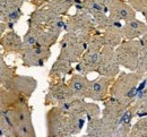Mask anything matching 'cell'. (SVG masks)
I'll use <instances>...</instances> for the list:
<instances>
[{"label":"cell","mask_w":147,"mask_h":137,"mask_svg":"<svg viewBox=\"0 0 147 137\" xmlns=\"http://www.w3.org/2000/svg\"><path fill=\"white\" fill-rule=\"evenodd\" d=\"M139 76L136 74H125L118 79V82L113 85L112 95L113 98L119 100L125 105L130 103L134 99L137 97L138 83Z\"/></svg>","instance_id":"1"},{"label":"cell","mask_w":147,"mask_h":137,"mask_svg":"<svg viewBox=\"0 0 147 137\" xmlns=\"http://www.w3.org/2000/svg\"><path fill=\"white\" fill-rule=\"evenodd\" d=\"M140 41H130L122 43L117 50V58L119 63L123 65L131 70L138 68L140 53H142V45Z\"/></svg>","instance_id":"2"},{"label":"cell","mask_w":147,"mask_h":137,"mask_svg":"<svg viewBox=\"0 0 147 137\" xmlns=\"http://www.w3.org/2000/svg\"><path fill=\"white\" fill-rule=\"evenodd\" d=\"M96 22L86 10H77L75 15L68 17L66 22V30L70 32L90 31L96 26Z\"/></svg>","instance_id":"3"},{"label":"cell","mask_w":147,"mask_h":137,"mask_svg":"<svg viewBox=\"0 0 147 137\" xmlns=\"http://www.w3.org/2000/svg\"><path fill=\"white\" fill-rule=\"evenodd\" d=\"M60 17L61 16L55 14L48 5H45V6L36 8L31 14V16H30L27 22L30 24V27H40V26L45 25V24L50 25L57 20H59Z\"/></svg>","instance_id":"4"},{"label":"cell","mask_w":147,"mask_h":137,"mask_svg":"<svg viewBox=\"0 0 147 137\" xmlns=\"http://www.w3.org/2000/svg\"><path fill=\"white\" fill-rule=\"evenodd\" d=\"M109 18L128 22L136 18V10L127 0H114L109 7Z\"/></svg>","instance_id":"5"},{"label":"cell","mask_w":147,"mask_h":137,"mask_svg":"<svg viewBox=\"0 0 147 137\" xmlns=\"http://www.w3.org/2000/svg\"><path fill=\"white\" fill-rule=\"evenodd\" d=\"M119 61L117 58V53L112 50L111 47L104 49L103 55H101V63L98 67V72L108 77L115 76L119 72Z\"/></svg>","instance_id":"6"},{"label":"cell","mask_w":147,"mask_h":137,"mask_svg":"<svg viewBox=\"0 0 147 137\" xmlns=\"http://www.w3.org/2000/svg\"><path fill=\"white\" fill-rule=\"evenodd\" d=\"M122 34L125 35V38H127L129 40H132L135 38L142 36V35H146L147 25L137 18L130 20L128 22H126V24L123 25Z\"/></svg>","instance_id":"7"},{"label":"cell","mask_w":147,"mask_h":137,"mask_svg":"<svg viewBox=\"0 0 147 137\" xmlns=\"http://www.w3.org/2000/svg\"><path fill=\"white\" fill-rule=\"evenodd\" d=\"M108 86H109L108 78H100L97 80L91 82L88 84V88L85 97H88L93 100H102L107 95Z\"/></svg>","instance_id":"8"},{"label":"cell","mask_w":147,"mask_h":137,"mask_svg":"<svg viewBox=\"0 0 147 137\" xmlns=\"http://www.w3.org/2000/svg\"><path fill=\"white\" fill-rule=\"evenodd\" d=\"M88 84L90 82L85 77L83 76H74L71 80H70V93L71 95H86V92H87V88H88Z\"/></svg>","instance_id":"9"},{"label":"cell","mask_w":147,"mask_h":137,"mask_svg":"<svg viewBox=\"0 0 147 137\" xmlns=\"http://www.w3.org/2000/svg\"><path fill=\"white\" fill-rule=\"evenodd\" d=\"M25 0H0V13H1V20H3L7 15L22 10V7L24 5Z\"/></svg>","instance_id":"10"},{"label":"cell","mask_w":147,"mask_h":137,"mask_svg":"<svg viewBox=\"0 0 147 137\" xmlns=\"http://www.w3.org/2000/svg\"><path fill=\"white\" fill-rule=\"evenodd\" d=\"M2 47L7 51H19L23 48V44L20 38L11 31L2 38Z\"/></svg>","instance_id":"11"},{"label":"cell","mask_w":147,"mask_h":137,"mask_svg":"<svg viewBox=\"0 0 147 137\" xmlns=\"http://www.w3.org/2000/svg\"><path fill=\"white\" fill-rule=\"evenodd\" d=\"M59 16L66 15L69 9L75 6V0H51L47 3Z\"/></svg>","instance_id":"12"},{"label":"cell","mask_w":147,"mask_h":137,"mask_svg":"<svg viewBox=\"0 0 147 137\" xmlns=\"http://www.w3.org/2000/svg\"><path fill=\"white\" fill-rule=\"evenodd\" d=\"M130 6L136 10L143 14L147 22V0H127Z\"/></svg>","instance_id":"13"},{"label":"cell","mask_w":147,"mask_h":137,"mask_svg":"<svg viewBox=\"0 0 147 137\" xmlns=\"http://www.w3.org/2000/svg\"><path fill=\"white\" fill-rule=\"evenodd\" d=\"M49 1H51V0H31V3L33 6H35L36 8H38V7H42V6L47 5Z\"/></svg>","instance_id":"14"},{"label":"cell","mask_w":147,"mask_h":137,"mask_svg":"<svg viewBox=\"0 0 147 137\" xmlns=\"http://www.w3.org/2000/svg\"><path fill=\"white\" fill-rule=\"evenodd\" d=\"M97 1H98V2H101L104 7H107V8L109 9V7L113 3V1H114V0H97Z\"/></svg>","instance_id":"15"}]
</instances>
